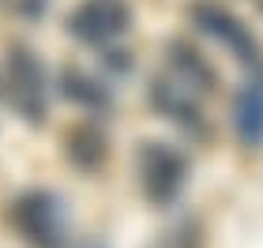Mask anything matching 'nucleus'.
<instances>
[{
    "mask_svg": "<svg viewBox=\"0 0 263 248\" xmlns=\"http://www.w3.org/2000/svg\"><path fill=\"white\" fill-rule=\"evenodd\" d=\"M173 68L181 72V83H188V87H196V90H211L214 87V68L203 61L196 49H188L181 42L173 45Z\"/></svg>",
    "mask_w": 263,
    "mask_h": 248,
    "instance_id": "nucleus-8",
    "label": "nucleus"
},
{
    "mask_svg": "<svg viewBox=\"0 0 263 248\" xmlns=\"http://www.w3.org/2000/svg\"><path fill=\"white\" fill-rule=\"evenodd\" d=\"M64 94L83 102V105H94V109H98V105H109V94H105L98 83L90 75H83V72H71V68L64 72Z\"/></svg>",
    "mask_w": 263,
    "mask_h": 248,
    "instance_id": "nucleus-9",
    "label": "nucleus"
},
{
    "mask_svg": "<svg viewBox=\"0 0 263 248\" xmlns=\"http://www.w3.org/2000/svg\"><path fill=\"white\" fill-rule=\"evenodd\" d=\"M4 87H8V102L15 105V113L23 121L38 124L45 117V72L34 61L30 49H15L8 53V68H4Z\"/></svg>",
    "mask_w": 263,
    "mask_h": 248,
    "instance_id": "nucleus-2",
    "label": "nucleus"
},
{
    "mask_svg": "<svg viewBox=\"0 0 263 248\" xmlns=\"http://www.w3.org/2000/svg\"><path fill=\"white\" fill-rule=\"evenodd\" d=\"M151 105L162 117H170L173 124L188 128V132H203L207 121H203V105L192 94L188 83H173V79H154L151 83Z\"/></svg>",
    "mask_w": 263,
    "mask_h": 248,
    "instance_id": "nucleus-6",
    "label": "nucleus"
},
{
    "mask_svg": "<svg viewBox=\"0 0 263 248\" xmlns=\"http://www.w3.org/2000/svg\"><path fill=\"white\" fill-rule=\"evenodd\" d=\"M11 226L30 248H68V211L53 192H23L11 207Z\"/></svg>",
    "mask_w": 263,
    "mask_h": 248,
    "instance_id": "nucleus-1",
    "label": "nucleus"
},
{
    "mask_svg": "<svg viewBox=\"0 0 263 248\" xmlns=\"http://www.w3.org/2000/svg\"><path fill=\"white\" fill-rule=\"evenodd\" d=\"M233 124L245 147L263 143V79H252L233 102Z\"/></svg>",
    "mask_w": 263,
    "mask_h": 248,
    "instance_id": "nucleus-7",
    "label": "nucleus"
},
{
    "mask_svg": "<svg viewBox=\"0 0 263 248\" xmlns=\"http://www.w3.org/2000/svg\"><path fill=\"white\" fill-rule=\"evenodd\" d=\"M192 15H196V23L211 34V38H218L226 49H233L241 61L259 64V45H256L252 34H248V27H241L237 15H230V11L218 8V4H196Z\"/></svg>",
    "mask_w": 263,
    "mask_h": 248,
    "instance_id": "nucleus-5",
    "label": "nucleus"
},
{
    "mask_svg": "<svg viewBox=\"0 0 263 248\" xmlns=\"http://www.w3.org/2000/svg\"><path fill=\"white\" fill-rule=\"evenodd\" d=\"M184 177H188V165L177 150L162 147V143H143V150H139V184H143V196L151 203L177 199V192L184 188Z\"/></svg>",
    "mask_w": 263,
    "mask_h": 248,
    "instance_id": "nucleus-3",
    "label": "nucleus"
},
{
    "mask_svg": "<svg viewBox=\"0 0 263 248\" xmlns=\"http://www.w3.org/2000/svg\"><path fill=\"white\" fill-rule=\"evenodd\" d=\"M128 19H132V11H128L124 0H83V4L71 11L68 27L83 42L105 45V42L121 38L128 30Z\"/></svg>",
    "mask_w": 263,
    "mask_h": 248,
    "instance_id": "nucleus-4",
    "label": "nucleus"
}]
</instances>
